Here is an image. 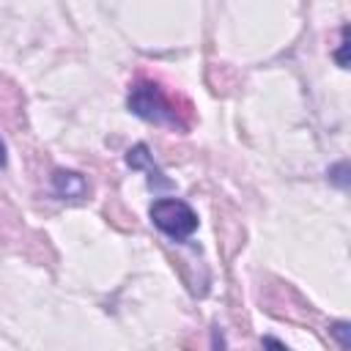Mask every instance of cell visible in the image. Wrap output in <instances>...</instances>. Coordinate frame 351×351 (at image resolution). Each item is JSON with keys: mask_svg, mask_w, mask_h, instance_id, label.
<instances>
[{"mask_svg": "<svg viewBox=\"0 0 351 351\" xmlns=\"http://www.w3.org/2000/svg\"><path fill=\"white\" fill-rule=\"evenodd\" d=\"M151 222L173 241H186L197 230V214L195 208L181 197H159L148 208Z\"/></svg>", "mask_w": 351, "mask_h": 351, "instance_id": "7a4b0ae2", "label": "cell"}, {"mask_svg": "<svg viewBox=\"0 0 351 351\" xmlns=\"http://www.w3.org/2000/svg\"><path fill=\"white\" fill-rule=\"evenodd\" d=\"M329 335L337 340L340 348H348V346H351V324H348V321H335V324L329 326Z\"/></svg>", "mask_w": 351, "mask_h": 351, "instance_id": "8992f818", "label": "cell"}, {"mask_svg": "<svg viewBox=\"0 0 351 351\" xmlns=\"http://www.w3.org/2000/svg\"><path fill=\"white\" fill-rule=\"evenodd\" d=\"M52 192L60 200L80 203V200L88 197V181L74 170H55L52 173Z\"/></svg>", "mask_w": 351, "mask_h": 351, "instance_id": "277c9868", "label": "cell"}, {"mask_svg": "<svg viewBox=\"0 0 351 351\" xmlns=\"http://www.w3.org/2000/svg\"><path fill=\"white\" fill-rule=\"evenodd\" d=\"M5 143H3V137H0V167H5Z\"/></svg>", "mask_w": 351, "mask_h": 351, "instance_id": "9c48e42d", "label": "cell"}, {"mask_svg": "<svg viewBox=\"0 0 351 351\" xmlns=\"http://www.w3.org/2000/svg\"><path fill=\"white\" fill-rule=\"evenodd\" d=\"M126 165H129L132 170H145L151 186H156V189H159V186H170V178H165V173H162L159 165L154 162V156H151V151H148L145 143H137V145H132V148L126 151Z\"/></svg>", "mask_w": 351, "mask_h": 351, "instance_id": "3957f363", "label": "cell"}, {"mask_svg": "<svg viewBox=\"0 0 351 351\" xmlns=\"http://www.w3.org/2000/svg\"><path fill=\"white\" fill-rule=\"evenodd\" d=\"M126 107L132 115L156 123V126H167V129H184V118L176 110V101L165 93V88L154 80H140L134 82V88L129 90Z\"/></svg>", "mask_w": 351, "mask_h": 351, "instance_id": "6da1fadb", "label": "cell"}, {"mask_svg": "<svg viewBox=\"0 0 351 351\" xmlns=\"http://www.w3.org/2000/svg\"><path fill=\"white\" fill-rule=\"evenodd\" d=\"M326 178H329V184L346 189V186H348V162H337V165H332V167L326 170Z\"/></svg>", "mask_w": 351, "mask_h": 351, "instance_id": "5b68a950", "label": "cell"}, {"mask_svg": "<svg viewBox=\"0 0 351 351\" xmlns=\"http://www.w3.org/2000/svg\"><path fill=\"white\" fill-rule=\"evenodd\" d=\"M346 49H348V27L343 25V30H340V47H337V52H335V60H337V66H340V69H348Z\"/></svg>", "mask_w": 351, "mask_h": 351, "instance_id": "52a82bcc", "label": "cell"}, {"mask_svg": "<svg viewBox=\"0 0 351 351\" xmlns=\"http://www.w3.org/2000/svg\"><path fill=\"white\" fill-rule=\"evenodd\" d=\"M263 346H274V348H285V343L274 340V337H263Z\"/></svg>", "mask_w": 351, "mask_h": 351, "instance_id": "ba28073f", "label": "cell"}]
</instances>
